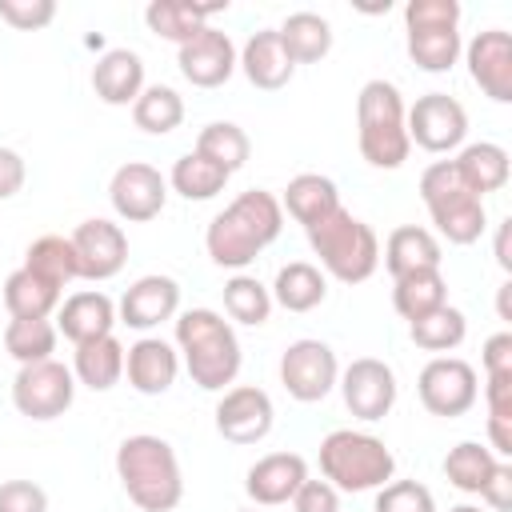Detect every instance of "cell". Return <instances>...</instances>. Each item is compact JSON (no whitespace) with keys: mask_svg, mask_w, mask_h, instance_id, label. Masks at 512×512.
I'll list each match as a JSON object with an SVG mask.
<instances>
[{"mask_svg":"<svg viewBox=\"0 0 512 512\" xmlns=\"http://www.w3.org/2000/svg\"><path fill=\"white\" fill-rule=\"evenodd\" d=\"M280 228H284L280 200L272 192H264V188H248L224 212L212 216V224L204 232V248H208L216 268L244 272L280 236Z\"/></svg>","mask_w":512,"mask_h":512,"instance_id":"cell-1","label":"cell"},{"mask_svg":"<svg viewBox=\"0 0 512 512\" xmlns=\"http://www.w3.org/2000/svg\"><path fill=\"white\" fill-rule=\"evenodd\" d=\"M176 352L188 368L192 384L204 392H224L240 376V340L232 320H224L212 308H188L176 312Z\"/></svg>","mask_w":512,"mask_h":512,"instance_id":"cell-2","label":"cell"},{"mask_svg":"<svg viewBox=\"0 0 512 512\" xmlns=\"http://www.w3.org/2000/svg\"><path fill=\"white\" fill-rule=\"evenodd\" d=\"M116 476L140 512H172L184 500V472L164 436H124L116 448Z\"/></svg>","mask_w":512,"mask_h":512,"instance_id":"cell-3","label":"cell"},{"mask_svg":"<svg viewBox=\"0 0 512 512\" xmlns=\"http://www.w3.org/2000/svg\"><path fill=\"white\" fill-rule=\"evenodd\" d=\"M404 96L392 80H368L356 96V144H360V156L372 164V168H400L412 152L408 144V128H404Z\"/></svg>","mask_w":512,"mask_h":512,"instance_id":"cell-4","label":"cell"},{"mask_svg":"<svg viewBox=\"0 0 512 512\" xmlns=\"http://www.w3.org/2000/svg\"><path fill=\"white\" fill-rule=\"evenodd\" d=\"M320 476L336 492H372L396 476V456L372 432L336 428L320 440Z\"/></svg>","mask_w":512,"mask_h":512,"instance_id":"cell-5","label":"cell"},{"mask_svg":"<svg viewBox=\"0 0 512 512\" xmlns=\"http://www.w3.org/2000/svg\"><path fill=\"white\" fill-rule=\"evenodd\" d=\"M308 244L320 256V272H328L340 284H364L380 268V240L372 224L352 216L344 204L308 228Z\"/></svg>","mask_w":512,"mask_h":512,"instance_id":"cell-6","label":"cell"},{"mask_svg":"<svg viewBox=\"0 0 512 512\" xmlns=\"http://www.w3.org/2000/svg\"><path fill=\"white\" fill-rule=\"evenodd\" d=\"M420 200H424L436 232L448 244H476L488 228L484 200L476 192H468V184L460 180L452 160H436L420 172Z\"/></svg>","mask_w":512,"mask_h":512,"instance_id":"cell-7","label":"cell"},{"mask_svg":"<svg viewBox=\"0 0 512 512\" xmlns=\"http://www.w3.org/2000/svg\"><path fill=\"white\" fill-rule=\"evenodd\" d=\"M460 4L456 0H408L404 4V32L408 56L420 72H448L460 52Z\"/></svg>","mask_w":512,"mask_h":512,"instance_id":"cell-8","label":"cell"},{"mask_svg":"<svg viewBox=\"0 0 512 512\" xmlns=\"http://www.w3.org/2000/svg\"><path fill=\"white\" fill-rule=\"evenodd\" d=\"M76 400V376L60 360H40V364H20L12 376V404L28 420H56L72 408Z\"/></svg>","mask_w":512,"mask_h":512,"instance_id":"cell-9","label":"cell"},{"mask_svg":"<svg viewBox=\"0 0 512 512\" xmlns=\"http://www.w3.org/2000/svg\"><path fill=\"white\" fill-rule=\"evenodd\" d=\"M416 392H420V404L432 412V416H464L476 396H480V380H476V368L460 356H432L420 376H416Z\"/></svg>","mask_w":512,"mask_h":512,"instance_id":"cell-10","label":"cell"},{"mask_svg":"<svg viewBox=\"0 0 512 512\" xmlns=\"http://www.w3.org/2000/svg\"><path fill=\"white\" fill-rule=\"evenodd\" d=\"M404 128H408V144H416L424 152H452V148H464L468 112L448 92H424L408 108Z\"/></svg>","mask_w":512,"mask_h":512,"instance_id":"cell-11","label":"cell"},{"mask_svg":"<svg viewBox=\"0 0 512 512\" xmlns=\"http://www.w3.org/2000/svg\"><path fill=\"white\" fill-rule=\"evenodd\" d=\"M340 380V364H336V352L324 344V340H292L280 356V384L292 400L300 404H316L324 400Z\"/></svg>","mask_w":512,"mask_h":512,"instance_id":"cell-12","label":"cell"},{"mask_svg":"<svg viewBox=\"0 0 512 512\" xmlns=\"http://www.w3.org/2000/svg\"><path fill=\"white\" fill-rule=\"evenodd\" d=\"M108 200L112 212L128 224H148L164 212L168 204V180L160 176V168L144 164V160H128L112 172L108 180Z\"/></svg>","mask_w":512,"mask_h":512,"instance_id":"cell-13","label":"cell"},{"mask_svg":"<svg viewBox=\"0 0 512 512\" xmlns=\"http://www.w3.org/2000/svg\"><path fill=\"white\" fill-rule=\"evenodd\" d=\"M276 424L272 396L256 384H232L220 392L216 404V432L228 444H260Z\"/></svg>","mask_w":512,"mask_h":512,"instance_id":"cell-14","label":"cell"},{"mask_svg":"<svg viewBox=\"0 0 512 512\" xmlns=\"http://www.w3.org/2000/svg\"><path fill=\"white\" fill-rule=\"evenodd\" d=\"M340 396H344V408L356 416V420H384L396 404V372L376 360V356H360L352 360L344 372H340Z\"/></svg>","mask_w":512,"mask_h":512,"instance_id":"cell-15","label":"cell"},{"mask_svg":"<svg viewBox=\"0 0 512 512\" xmlns=\"http://www.w3.org/2000/svg\"><path fill=\"white\" fill-rule=\"evenodd\" d=\"M464 64L472 84L496 100V104H512V32L504 28H484L464 44Z\"/></svg>","mask_w":512,"mask_h":512,"instance_id":"cell-16","label":"cell"},{"mask_svg":"<svg viewBox=\"0 0 512 512\" xmlns=\"http://www.w3.org/2000/svg\"><path fill=\"white\" fill-rule=\"evenodd\" d=\"M68 240H72V252H76V272H80V280L100 284V280H112V276L128 264V236H124V228L112 224V220L92 216V220L76 224V232H72Z\"/></svg>","mask_w":512,"mask_h":512,"instance_id":"cell-17","label":"cell"},{"mask_svg":"<svg viewBox=\"0 0 512 512\" xmlns=\"http://www.w3.org/2000/svg\"><path fill=\"white\" fill-rule=\"evenodd\" d=\"M176 64H180V76L192 88H220L236 72V44H232L228 32L204 24L188 44H180Z\"/></svg>","mask_w":512,"mask_h":512,"instance_id":"cell-18","label":"cell"},{"mask_svg":"<svg viewBox=\"0 0 512 512\" xmlns=\"http://www.w3.org/2000/svg\"><path fill=\"white\" fill-rule=\"evenodd\" d=\"M180 312V284L172 276L148 272L136 284H128V292L116 304V324H128L136 332L160 328L164 320H172Z\"/></svg>","mask_w":512,"mask_h":512,"instance_id":"cell-19","label":"cell"},{"mask_svg":"<svg viewBox=\"0 0 512 512\" xmlns=\"http://www.w3.org/2000/svg\"><path fill=\"white\" fill-rule=\"evenodd\" d=\"M304 480H308V460L300 452H268L244 472V492L256 508H280L292 504Z\"/></svg>","mask_w":512,"mask_h":512,"instance_id":"cell-20","label":"cell"},{"mask_svg":"<svg viewBox=\"0 0 512 512\" xmlns=\"http://www.w3.org/2000/svg\"><path fill=\"white\" fill-rule=\"evenodd\" d=\"M124 376L140 396H164L180 376V352L160 336H140L124 348Z\"/></svg>","mask_w":512,"mask_h":512,"instance_id":"cell-21","label":"cell"},{"mask_svg":"<svg viewBox=\"0 0 512 512\" xmlns=\"http://www.w3.org/2000/svg\"><path fill=\"white\" fill-rule=\"evenodd\" d=\"M236 68L248 76L252 88H264V92L284 88V84L292 80V72H296V64H292L288 48L280 44L276 28H260V32H252V36L244 40V48L236 52Z\"/></svg>","mask_w":512,"mask_h":512,"instance_id":"cell-22","label":"cell"},{"mask_svg":"<svg viewBox=\"0 0 512 512\" xmlns=\"http://www.w3.org/2000/svg\"><path fill=\"white\" fill-rule=\"evenodd\" d=\"M112 328H116V304H112V296H104L96 288L72 292L56 308V332H64L72 344H88V340L112 336Z\"/></svg>","mask_w":512,"mask_h":512,"instance_id":"cell-23","label":"cell"},{"mask_svg":"<svg viewBox=\"0 0 512 512\" xmlns=\"http://www.w3.org/2000/svg\"><path fill=\"white\" fill-rule=\"evenodd\" d=\"M92 92L112 104V108H128L136 104V96L144 92V60L132 48H108L96 64H92Z\"/></svg>","mask_w":512,"mask_h":512,"instance_id":"cell-24","label":"cell"},{"mask_svg":"<svg viewBox=\"0 0 512 512\" xmlns=\"http://www.w3.org/2000/svg\"><path fill=\"white\" fill-rule=\"evenodd\" d=\"M276 200H280V208H284L296 224H304V232H308L312 224L328 220V216L340 208L336 184H332L328 176H320V172H300V176H292L288 188H284Z\"/></svg>","mask_w":512,"mask_h":512,"instance_id":"cell-25","label":"cell"},{"mask_svg":"<svg viewBox=\"0 0 512 512\" xmlns=\"http://www.w3.org/2000/svg\"><path fill=\"white\" fill-rule=\"evenodd\" d=\"M440 240L436 232L420 228V224H400L388 232L384 240V268L388 276H408V272H424V268H440Z\"/></svg>","mask_w":512,"mask_h":512,"instance_id":"cell-26","label":"cell"},{"mask_svg":"<svg viewBox=\"0 0 512 512\" xmlns=\"http://www.w3.org/2000/svg\"><path fill=\"white\" fill-rule=\"evenodd\" d=\"M456 172H460V180L468 184V192H476L480 200L488 196V192H500L504 184H508V176H512V160H508V148H500V144H492V140H476V144H464L460 152H456Z\"/></svg>","mask_w":512,"mask_h":512,"instance_id":"cell-27","label":"cell"},{"mask_svg":"<svg viewBox=\"0 0 512 512\" xmlns=\"http://www.w3.org/2000/svg\"><path fill=\"white\" fill-rule=\"evenodd\" d=\"M60 292L64 288L40 280L36 272H28L20 264L16 272H8L0 300H4V308H8L12 320H52V312L60 308Z\"/></svg>","mask_w":512,"mask_h":512,"instance_id":"cell-28","label":"cell"},{"mask_svg":"<svg viewBox=\"0 0 512 512\" xmlns=\"http://www.w3.org/2000/svg\"><path fill=\"white\" fill-rule=\"evenodd\" d=\"M228 8V0L224 4H184V0H152L148 8H144V24L160 36V40H172L176 48L180 44H188L204 24H208V16H216V12H224Z\"/></svg>","mask_w":512,"mask_h":512,"instance_id":"cell-29","label":"cell"},{"mask_svg":"<svg viewBox=\"0 0 512 512\" xmlns=\"http://www.w3.org/2000/svg\"><path fill=\"white\" fill-rule=\"evenodd\" d=\"M72 376L92 388V392H108L120 384L124 376V344L116 336H100L88 344H76L72 352Z\"/></svg>","mask_w":512,"mask_h":512,"instance_id":"cell-30","label":"cell"},{"mask_svg":"<svg viewBox=\"0 0 512 512\" xmlns=\"http://www.w3.org/2000/svg\"><path fill=\"white\" fill-rule=\"evenodd\" d=\"M268 292H272V304H280L288 312H312L328 296V276L308 260H292L276 272Z\"/></svg>","mask_w":512,"mask_h":512,"instance_id":"cell-31","label":"cell"},{"mask_svg":"<svg viewBox=\"0 0 512 512\" xmlns=\"http://www.w3.org/2000/svg\"><path fill=\"white\" fill-rule=\"evenodd\" d=\"M448 304V280L440 268H424V272H408L392 280V308L412 324L436 308Z\"/></svg>","mask_w":512,"mask_h":512,"instance_id":"cell-32","label":"cell"},{"mask_svg":"<svg viewBox=\"0 0 512 512\" xmlns=\"http://www.w3.org/2000/svg\"><path fill=\"white\" fill-rule=\"evenodd\" d=\"M280 44L288 48L292 64H316L332 52V24L320 12H292L276 28Z\"/></svg>","mask_w":512,"mask_h":512,"instance_id":"cell-33","label":"cell"},{"mask_svg":"<svg viewBox=\"0 0 512 512\" xmlns=\"http://www.w3.org/2000/svg\"><path fill=\"white\" fill-rule=\"evenodd\" d=\"M184 120V100L168 84H144V92L132 104V124L148 136H168Z\"/></svg>","mask_w":512,"mask_h":512,"instance_id":"cell-34","label":"cell"},{"mask_svg":"<svg viewBox=\"0 0 512 512\" xmlns=\"http://www.w3.org/2000/svg\"><path fill=\"white\" fill-rule=\"evenodd\" d=\"M196 152L208 156L212 164H220V168L232 176V172H240V168L248 164V156H252V140H248V132H244L240 124H232V120H212V124L200 128V136H196Z\"/></svg>","mask_w":512,"mask_h":512,"instance_id":"cell-35","label":"cell"},{"mask_svg":"<svg viewBox=\"0 0 512 512\" xmlns=\"http://www.w3.org/2000/svg\"><path fill=\"white\" fill-rule=\"evenodd\" d=\"M224 184H228V172L220 164H212L208 156H200L196 148L184 152L168 172V188L180 192L184 200H212L224 192Z\"/></svg>","mask_w":512,"mask_h":512,"instance_id":"cell-36","label":"cell"},{"mask_svg":"<svg viewBox=\"0 0 512 512\" xmlns=\"http://www.w3.org/2000/svg\"><path fill=\"white\" fill-rule=\"evenodd\" d=\"M496 464H500V456H496L488 444H480V440H460V444L448 448V456H444V476H448L452 488L476 496V492L484 488V480L492 476Z\"/></svg>","mask_w":512,"mask_h":512,"instance_id":"cell-37","label":"cell"},{"mask_svg":"<svg viewBox=\"0 0 512 512\" xmlns=\"http://www.w3.org/2000/svg\"><path fill=\"white\" fill-rule=\"evenodd\" d=\"M24 268L36 272L40 280L56 284V288H64L68 280H80L72 240H68V236H56V232H48V236H40V240L28 244V252H24Z\"/></svg>","mask_w":512,"mask_h":512,"instance_id":"cell-38","label":"cell"},{"mask_svg":"<svg viewBox=\"0 0 512 512\" xmlns=\"http://www.w3.org/2000/svg\"><path fill=\"white\" fill-rule=\"evenodd\" d=\"M408 336H412V344H416V348L444 356V352H452V348H460V344H464V336H468V320H464V312H460V308L444 304V308H436V312H428V316L412 320V324H408Z\"/></svg>","mask_w":512,"mask_h":512,"instance_id":"cell-39","label":"cell"},{"mask_svg":"<svg viewBox=\"0 0 512 512\" xmlns=\"http://www.w3.org/2000/svg\"><path fill=\"white\" fill-rule=\"evenodd\" d=\"M224 312H228V320H236V324L260 328V324H268V316H272V292H268L256 276L236 272V276L224 284Z\"/></svg>","mask_w":512,"mask_h":512,"instance_id":"cell-40","label":"cell"},{"mask_svg":"<svg viewBox=\"0 0 512 512\" xmlns=\"http://www.w3.org/2000/svg\"><path fill=\"white\" fill-rule=\"evenodd\" d=\"M56 324L52 320H8L4 328V352L16 364H40L56 352Z\"/></svg>","mask_w":512,"mask_h":512,"instance_id":"cell-41","label":"cell"},{"mask_svg":"<svg viewBox=\"0 0 512 512\" xmlns=\"http://www.w3.org/2000/svg\"><path fill=\"white\" fill-rule=\"evenodd\" d=\"M372 512H436V496L420 480H388L376 488Z\"/></svg>","mask_w":512,"mask_h":512,"instance_id":"cell-42","label":"cell"},{"mask_svg":"<svg viewBox=\"0 0 512 512\" xmlns=\"http://www.w3.org/2000/svg\"><path fill=\"white\" fill-rule=\"evenodd\" d=\"M0 20L16 32H36L56 20V0H0Z\"/></svg>","mask_w":512,"mask_h":512,"instance_id":"cell-43","label":"cell"},{"mask_svg":"<svg viewBox=\"0 0 512 512\" xmlns=\"http://www.w3.org/2000/svg\"><path fill=\"white\" fill-rule=\"evenodd\" d=\"M0 512H48V492L36 480H4Z\"/></svg>","mask_w":512,"mask_h":512,"instance_id":"cell-44","label":"cell"},{"mask_svg":"<svg viewBox=\"0 0 512 512\" xmlns=\"http://www.w3.org/2000/svg\"><path fill=\"white\" fill-rule=\"evenodd\" d=\"M292 508L296 512H340V492L328 484V480H304L292 496Z\"/></svg>","mask_w":512,"mask_h":512,"instance_id":"cell-45","label":"cell"},{"mask_svg":"<svg viewBox=\"0 0 512 512\" xmlns=\"http://www.w3.org/2000/svg\"><path fill=\"white\" fill-rule=\"evenodd\" d=\"M476 496L484 500V508H488V512H508V508H512V464H508V460H500Z\"/></svg>","mask_w":512,"mask_h":512,"instance_id":"cell-46","label":"cell"},{"mask_svg":"<svg viewBox=\"0 0 512 512\" xmlns=\"http://www.w3.org/2000/svg\"><path fill=\"white\" fill-rule=\"evenodd\" d=\"M484 376H500V372H512V332H496L484 340Z\"/></svg>","mask_w":512,"mask_h":512,"instance_id":"cell-47","label":"cell"},{"mask_svg":"<svg viewBox=\"0 0 512 512\" xmlns=\"http://www.w3.org/2000/svg\"><path fill=\"white\" fill-rule=\"evenodd\" d=\"M24 176H28L24 156H20L16 148H0V200L16 196V192L24 188Z\"/></svg>","mask_w":512,"mask_h":512,"instance_id":"cell-48","label":"cell"},{"mask_svg":"<svg viewBox=\"0 0 512 512\" xmlns=\"http://www.w3.org/2000/svg\"><path fill=\"white\" fill-rule=\"evenodd\" d=\"M484 400H488V416H512V372L484 376Z\"/></svg>","mask_w":512,"mask_h":512,"instance_id":"cell-49","label":"cell"},{"mask_svg":"<svg viewBox=\"0 0 512 512\" xmlns=\"http://www.w3.org/2000/svg\"><path fill=\"white\" fill-rule=\"evenodd\" d=\"M488 448L500 460L512 456V416H488Z\"/></svg>","mask_w":512,"mask_h":512,"instance_id":"cell-50","label":"cell"},{"mask_svg":"<svg viewBox=\"0 0 512 512\" xmlns=\"http://www.w3.org/2000/svg\"><path fill=\"white\" fill-rule=\"evenodd\" d=\"M496 264H500L504 272H512V256H508V220L496 228Z\"/></svg>","mask_w":512,"mask_h":512,"instance_id":"cell-51","label":"cell"},{"mask_svg":"<svg viewBox=\"0 0 512 512\" xmlns=\"http://www.w3.org/2000/svg\"><path fill=\"white\" fill-rule=\"evenodd\" d=\"M508 296H512V280L500 284V320H512V312H508Z\"/></svg>","mask_w":512,"mask_h":512,"instance_id":"cell-52","label":"cell"},{"mask_svg":"<svg viewBox=\"0 0 512 512\" xmlns=\"http://www.w3.org/2000/svg\"><path fill=\"white\" fill-rule=\"evenodd\" d=\"M448 512H488V508H480V504H456V508H448Z\"/></svg>","mask_w":512,"mask_h":512,"instance_id":"cell-53","label":"cell"},{"mask_svg":"<svg viewBox=\"0 0 512 512\" xmlns=\"http://www.w3.org/2000/svg\"><path fill=\"white\" fill-rule=\"evenodd\" d=\"M240 512H256V508H240Z\"/></svg>","mask_w":512,"mask_h":512,"instance_id":"cell-54","label":"cell"}]
</instances>
